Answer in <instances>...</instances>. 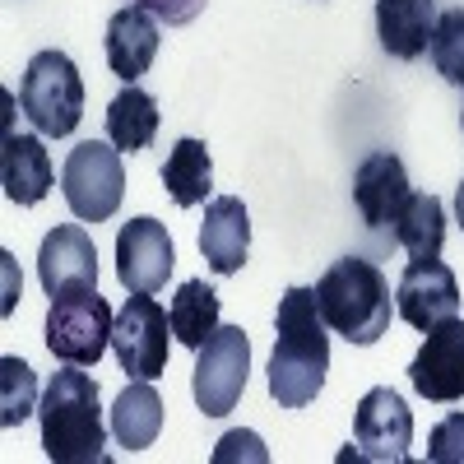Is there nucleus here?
Masks as SVG:
<instances>
[{"instance_id": "obj_1", "label": "nucleus", "mask_w": 464, "mask_h": 464, "mask_svg": "<svg viewBox=\"0 0 464 464\" xmlns=\"http://www.w3.org/2000/svg\"><path fill=\"white\" fill-rule=\"evenodd\" d=\"M275 330L279 343L269 358V395L279 400V409H306L330 372V334L316 306V288H288L279 297Z\"/></svg>"}, {"instance_id": "obj_2", "label": "nucleus", "mask_w": 464, "mask_h": 464, "mask_svg": "<svg viewBox=\"0 0 464 464\" xmlns=\"http://www.w3.org/2000/svg\"><path fill=\"white\" fill-rule=\"evenodd\" d=\"M43 418V450L56 464H89L102 459L107 432H102V409H98V381L80 367L56 372L37 404Z\"/></svg>"}, {"instance_id": "obj_3", "label": "nucleus", "mask_w": 464, "mask_h": 464, "mask_svg": "<svg viewBox=\"0 0 464 464\" xmlns=\"http://www.w3.org/2000/svg\"><path fill=\"white\" fill-rule=\"evenodd\" d=\"M316 306L325 325L348 343H376L391 330V279L376 269V260L343 256L316 279Z\"/></svg>"}, {"instance_id": "obj_4", "label": "nucleus", "mask_w": 464, "mask_h": 464, "mask_svg": "<svg viewBox=\"0 0 464 464\" xmlns=\"http://www.w3.org/2000/svg\"><path fill=\"white\" fill-rule=\"evenodd\" d=\"M19 107L37 135L65 140L84 116V80L65 52H37L19 80Z\"/></svg>"}, {"instance_id": "obj_5", "label": "nucleus", "mask_w": 464, "mask_h": 464, "mask_svg": "<svg viewBox=\"0 0 464 464\" xmlns=\"http://www.w3.org/2000/svg\"><path fill=\"white\" fill-rule=\"evenodd\" d=\"M61 196L74 218L84 223H107L121 209L126 196V168H121V149L111 140H84L70 149V159L61 168Z\"/></svg>"}, {"instance_id": "obj_6", "label": "nucleus", "mask_w": 464, "mask_h": 464, "mask_svg": "<svg viewBox=\"0 0 464 464\" xmlns=\"http://www.w3.org/2000/svg\"><path fill=\"white\" fill-rule=\"evenodd\" d=\"M111 325H116V316L98 297V288L52 297L47 348H52V358H61L70 367H98V358L111 348Z\"/></svg>"}, {"instance_id": "obj_7", "label": "nucleus", "mask_w": 464, "mask_h": 464, "mask_svg": "<svg viewBox=\"0 0 464 464\" xmlns=\"http://www.w3.org/2000/svg\"><path fill=\"white\" fill-rule=\"evenodd\" d=\"M168 334L172 316L153 302V293H130L111 325V353L135 381H153L168 372Z\"/></svg>"}, {"instance_id": "obj_8", "label": "nucleus", "mask_w": 464, "mask_h": 464, "mask_svg": "<svg viewBox=\"0 0 464 464\" xmlns=\"http://www.w3.org/2000/svg\"><path fill=\"white\" fill-rule=\"evenodd\" d=\"M200 362H196V404L209 418H223L237 409L242 391H246V376H251V343L242 325H218L205 348H196Z\"/></svg>"}, {"instance_id": "obj_9", "label": "nucleus", "mask_w": 464, "mask_h": 464, "mask_svg": "<svg viewBox=\"0 0 464 464\" xmlns=\"http://www.w3.org/2000/svg\"><path fill=\"white\" fill-rule=\"evenodd\" d=\"M172 265H177V246L168 237V223L140 214L116 232V279L126 284V293L168 288Z\"/></svg>"}, {"instance_id": "obj_10", "label": "nucleus", "mask_w": 464, "mask_h": 464, "mask_svg": "<svg viewBox=\"0 0 464 464\" xmlns=\"http://www.w3.org/2000/svg\"><path fill=\"white\" fill-rule=\"evenodd\" d=\"M353 437L362 446V459L404 464L409 459V446H413V413H409V404L391 391V385H376V391H367L358 400Z\"/></svg>"}, {"instance_id": "obj_11", "label": "nucleus", "mask_w": 464, "mask_h": 464, "mask_svg": "<svg viewBox=\"0 0 464 464\" xmlns=\"http://www.w3.org/2000/svg\"><path fill=\"white\" fill-rule=\"evenodd\" d=\"M409 381H413V391L432 404L464 400V321L459 316L428 330L418 358L409 362Z\"/></svg>"}, {"instance_id": "obj_12", "label": "nucleus", "mask_w": 464, "mask_h": 464, "mask_svg": "<svg viewBox=\"0 0 464 464\" xmlns=\"http://www.w3.org/2000/svg\"><path fill=\"white\" fill-rule=\"evenodd\" d=\"M395 312L413 330H432V325L459 316V284L450 275V265H441V256L409 260V269L400 275V288H395Z\"/></svg>"}, {"instance_id": "obj_13", "label": "nucleus", "mask_w": 464, "mask_h": 464, "mask_svg": "<svg viewBox=\"0 0 464 464\" xmlns=\"http://www.w3.org/2000/svg\"><path fill=\"white\" fill-rule=\"evenodd\" d=\"M37 279H43L47 297L98 288V246L80 223H61L56 232H47L43 251H37Z\"/></svg>"}, {"instance_id": "obj_14", "label": "nucleus", "mask_w": 464, "mask_h": 464, "mask_svg": "<svg viewBox=\"0 0 464 464\" xmlns=\"http://www.w3.org/2000/svg\"><path fill=\"white\" fill-rule=\"evenodd\" d=\"M409 172L404 163L395 159L391 149H381V153H367L362 168L353 172V205L362 214L367 227H391L400 218V209L409 205Z\"/></svg>"}, {"instance_id": "obj_15", "label": "nucleus", "mask_w": 464, "mask_h": 464, "mask_svg": "<svg viewBox=\"0 0 464 464\" xmlns=\"http://www.w3.org/2000/svg\"><path fill=\"white\" fill-rule=\"evenodd\" d=\"M251 246V214L237 196H218L205 205V227H200V251L214 275H237L246 265Z\"/></svg>"}, {"instance_id": "obj_16", "label": "nucleus", "mask_w": 464, "mask_h": 464, "mask_svg": "<svg viewBox=\"0 0 464 464\" xmlns=\"http://www.w3.org/2000/svg\"><path fill=\"white\" fill-rule=\"evenodd\" d=\"M153 56H159V24H153V14L140 10V5L116 10L107 19V65H111V74L135 84L153 65Z\"/></svg>"}, {"instance_id": "obj_17", "label": "nucleus", "mask_w": 464, "mask_h": 464, "mask_svg": "<svg viewBox=\"0 0 464 464\" xmlns=\"http://www.w3.org/2000/svg\"><path fill=\"white\" fill-rule=\"evenodd\" d=\"M437 5L432 0H376V37L395 61H418L432 47Z\"/></svg>"}, {"instance_id": "obj_18", "label": "nucleus", "mask_w": 464, "mask_h": 464, "mask_svg": "<svg viewBox=\"0 0 464 464\" xmlns=\"http://www.w3.org/2000/svg\"><path fill=\"white\" fill-rule=\"evenodd\" d=\"M0 186L14 205H37L47 200V190L56 186L52 159L37 135H5V153H0Z\"/></svg>"}, {"instance_id": "obj_19", "label": "nucleus", "mask_w": 464, "mask_h": 464, "mask_svg": "<svg viewBox=\"0 0 464 464\" xmlns=\"http://www.w3.org/2000/svg\"><path fill=\"white\" fill-rule=\"evenodd\" d=\"M163 432V400L149 381H135L116 395V409H111V437L121 441L126 450H149Z\"/></svg>"}, {"instance_id": "obj_20", "label": "nucleus", "mask_w": 464, "mask_h": 464, "mask_svg": "<svg viewBox=\"0 0 464 464\" xmlns=\"http://www.w3.org/2000/svg\"><path fill=\"white\" fill-rule=\"evenodd\" d=\"M163 186L168 196L181 205V209H196L209 200L214 190V163H209V149L205 140H177L168 163H163Z\"/></svg>"}, {"instance_id": "obj_21", "label": "nucleus", "mask_w": 464, "mask_h": 464, "mask_svg": "<svg viewBox=\"0 0 464 464\" xmlns=\"http://www.w3.org/2000/svg\"><path fill=\"white\" fill-rule=\"evenodd\" d=\"M391 237L413 256V260H437L446 246V209L437 196H409L400 218L391 223Z\"/></svg>"}, {"instance_id": "obj_22", "label": "nucleus", "mask_w": 464, "mask_h": 464, "mask_svg": "<svg viewBox=\"0 0 464 464\" xmlns=\"http://www.w3.org/2000/svg\"><path fill=\"white\" fill-rule=\"evenodd\" d=\"M153 135H159V102L144 89L126 84V93H116L107 107V140L121 153H140L153 144Z\"/></svg>"}, {"instance_id": "obj_23", "label": "nucleus", "mask_w": 464, "mask_h": 464, "mask_svg": "<svg viewBox=\"0 0 464 464\" xmlns=\"http://www.w3.org/2000/svg\"><path fill=\"white\" fill-rule=\"evenodd\" d=\"M172 316V334L186 348H205V339L218 330V293L205 279H186L168 306Z\"/></svg>"}, {"instance_id": "obj_24", "label": "nucleus", "mask_w": 464, "mask_h": 464, "mask_svg": "<svg viewBox=\"0 0 464 464\" xmlns=\"http://www.w3.org/2000/svg\"><path fill=\"white\" fill-rule=\"evenodd\" d=\"M37 409V376L24 358H0V422L19 428Z\"/></svg>"}, {"instance_id": "obj_25", "label": "nucleus", "mask_w": 464, "mask_h": 464, "mask_svg": "<svg viewBox=\"0 0 464 464\" xmlns=\"http://www.w3.org/2000/svg\"><path fill=\"white\" fill-rule=\"evenodd\" d=\"M432 65L446 84L464 89V10H446L432 28Z\"/></svg>"}, {"instance_id": "obj_26", "label": "nucleus", "mask_w": 464, "mask_h": 464, "mask_svg": "<svg viewBox=\"0 0 464 464\" xmlns=\"http://www.w3.org/2000/svg\"><path fill=\"white\" fill-rule=\"evenodd\" d=\"M432 464H464V413H446L428 437Z\"/></svg>"}, {"instance_id": "obj_27", "label": "nucleus", "mask_w": 464, "mask_h": 464, "mask_svg": "<svg viewBox=\"0 0 464 464\" xmlns=\"http://www.w3.org/2000/svg\"><path fill=\"white\" fill-rule=\"evenodd\" d=\"M130 5L149 10L153 19H163V24H190L205 10V0H130Z\"/></svg>"}, {"instance_id": "obj_28", "label": "nucleus", "mask_w": 464, "mask_h": 464, "mask_svg": "<svg viewBox=\"0 0 464 464\" xmlns=\"http://www.w3.org/2000/svg\"><path fill=\"white\" fill-rule=\"evenodd\" d=\"M455 214H459V227H464V181H459V190H455Z\"/></svg>"}]
</instances>
